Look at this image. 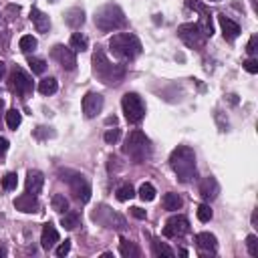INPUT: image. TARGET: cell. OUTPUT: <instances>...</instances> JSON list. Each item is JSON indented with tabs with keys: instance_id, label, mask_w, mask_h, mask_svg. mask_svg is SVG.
<instances>
[{
	"instance_id": "6da1fadb",
	"label": "cell",
	"mask_w": 258,
	"mask_h": 258,
	"mask_svg": "<svg viewBox=\"0 0 258 258\" xmlns=\"http://www.w3.org/2000/svg\"><path fill=\"white\" fill-rule=\"evenodd\" d=\"M170 166L182 184H189L196 178V154L189 145H178L170 155Z\"/></svg>"
},
{
	"instance_id": "7a4b0ae2",
	"label": "cell",
	"mask_w": 258,
	"mask_h": 258,
	"mask_svg": "<svg viewBox=\"0 0 258 258\" xmlns=\"http://www.w3.org/2000/svg\"><path fill=\"white\" fill-rule=\"evenodd\" d=\"M93 73L97 79H101L105 85H117L125 77V67L111 63L105 52L101 49H97L93 55Z\"/></svg>"
},
{
	"instance_id": "3957f363",
	"label": "cell",
	"mask_w": 258,
	"mask_h": 258,
	"mask_svg": "<svg viewBox=\"0 0 258 258\" xmlns=\"http://www.w3.org/2000/svg\"><path fill=\"white\" fill-rule=\"evenodd\" d=\"M109 49L115 57L123 61H133L135 57L141 55V43L139 38L131 33H119L109 38Z\"/></svg>"
},
{
	"instance_id": "277c9868",
	"label": "cell",
	"mask_w": 258,
	"mask_h": 258,
	"mask_svg": "<svg viewBox=\"0 0 258 258\" xmlns=\"http://www.w3.org/2000/svg\"><path fill=\"white\" fill-rule=\"evenodd\" d=\"M125 15L117 4H105L103 8H99L95 12V24H97L99 31L111 33L117 29H123L125 26Z\"/></svg>"
},
{
	"instance_id": "5b68a950",
	"label": "cell",
	"mask_w": 258,
	"mask_h": 258,
	"mask_svg": "<svg viewBox=\"0 0 258 258\" xmlns=\"http://www.w3.org/2000/svg\"><path fill=\"white\" fill-rule=\"evenodd\" d=\"M123 152L133 159V161H138V164H141V161H145L149 155H152V141H149V138L139 131V129H135L127 135V139H125V145H123Z\"/></svg>"
},
{
	"instance_id": "8992f818",
	"label": "cell",
	"mask_w": 258,
	"mask_h": 258,
	"mask_svg": "<svg viewBox=\"0 0 258 258\" xmlns=\"http://www.w3.org/2000/svg\"><path fill=\"white\" fill-rule=\"evenodd\" d=\"M121 107H123L125 119L133 125H138L145 117V103L138 93H125L123 99H121Z\"/></svg>"
},
{
	"instance_id": "52a82bcc",
	"label": "cell",
	"mask_w": 258,
	"mask_h": 258,
	"mask_svg": "<svg viewBox=\"0 0 258 258\" xmlns=\"http://www.w3.org/2000/svg\"><path fill=\"white\" fill-rule=\"evenodd\" d=\"M65 173L69 175V178H65V175H63L61 180H65L67 184H69L71 192L75 194V198L79 202L87 204L91 200V186H89L87 178H85V175H81V173H77V172H65Z\"/></svg>"
},
{
	"instance_id": "ba28073f",
	"label": "cell",
	"mask_w": 258,
	"mask_h": 258,
	"mask_svg": "<svg viewBox=\"0 0 258 258\" xmlns=\"http://www.w3.org/2000/svg\"><path fill=\"white\" fill-rule=\"evenodd\" d=\"M178 36L184 40V43L189 47V49H202L204 40L206 36L202 34L198 22H188V24H182L178 29Z\"/></svg>"
},
{
	"instance_id": "9c48e42d",
	"label": "cell",
	"mask_w": 258,
	"mask_h": 258,
	"mask_svg": "<svg viewBox=\"0 0 258 258\" xmlns=\"http://www.w3.org/2000/svg\"><path fill=\"white\" fill-rule=\"evenodd\" d=\"M10 89L15 91L17 95H20V97H26V95L33 93V79L26 75L22 69L15 67L12 73H10Z\"/></svg>"
},
{
	"instance_id": "30bf717a",
	"label": "cell",
	"mask_w": 258,
	"mask_h": 258,
	"mask_svg": "<svg viewBox=\"0 0 258 258\" xmlns=\"http://www.w3.org/2000/svg\"><path fill=\"white\" fill-rule=\"evenodd\" d=\"M52 59H55L65 71H75L77 69V57H75V51L71 47H65V45H55L52 47Z\"/></svg>"
},
{
	"instance_id": "8fae6325",
	"label": "cell",
	"mask_w": 258,
	"mask_h": 258,
	"mask_svg": "<svg viewBox=\"0 0 258 258\" xmlns=\"http://www.w3.org/2000/svg\"><path fill=\"white\" fill-rule=\"evenodd\" d=\"M188 232H189V222L182 214L172 216V218L166 222V228H164V236L166 238H180V236H184Z\"/></svg>"
},
{
	"instance_id": "7c38bea8",
	"label": "cell",
	"mask_w": 258,
	"mask_h": 258,
	"mask_svg": "<svg viewBox=\"0 0 258 258\" xmlns=\"http://www.w3.org/2000/svg\"><path fill=\"white\" fill-rule=\"evenodd\" d=\"M103 95L99 93H95V91H89L85 97H83V113L87 119H93V117H97L101 111H103Z\"/></svg>"
},
{
	"instance_id": "4fadbf2b",
	"label": "cell",
	"mask_w": 258,
	"mask_h": 258,
	"mask_svg": "<svg viewBox=\"0 0 258 258\" xmlns=\"http://www.w3.org/2000/svg\"><path fill=\"white\" fill-rule=\"evenodd\" d=\"M218 192H220V186L216 182L214 175H208V178H204L200 182V196L206 200V202H212L218 198Z\"/></svg>"
},
{
	"instance_id": "5bb4252c",
	"label": "cell",
	"mask_w": 258,
	"mask_h": 258,
	"mask_svg": "<svg viewBox=\"0 0 258 258\" xmlns=\"http://www.w3.org/2000/svg\"><path fill=\"white\" fill-rule=\"evenodd\" d=\"M15 208L18 212H24V214H34V212H38V200L34 194L26 192L15 200Z\"/></svg>"
},
{
	"instance_id": "9a60e30c",
	"label": "cell",
	"mask_w": 258,
	"mask_h": 258,
	"mask_svg": "<svg viewBox=\"0 0 258 258\" xmlns=\"http://www.w3.org/2000/svg\"><path fill=\"white\" fill-rule=\"evenodd\" d=\"M218 22H220V29H222L226 40H234V38H238V34H240V26H238V22H234L232 18H228L226 15H218Z\"/></svg>"
},
{
	"instance_id": "2e32d148",
	"label": "cell",
	"mask_w": 258,
	"mask_h": 258,
	"mask_svg": "<svg viewBox=\"0 0 258 258\" xmlns=\"http://www.w3.org/2000/svg\"><path fill=\"white\" fill-rule=\"evenodd\" d=\"M43 184H45V178L43 173H40L38 170H31L29 173H26V182H24V188L29 194H38L40 189H43Z\"/></svg>"
},
{
	"instance_id": "e0dca14e",
	"label": "cell",
	"mask_w": 258,
	"mask_h": 258,
	"mask_svg": "<svg viewBox=\"0 0 258 258\" xmlns=\"http://www.w3.org/2000/svg\"><path fill=\"white\" fill-rule=\"evenodd\" d=\"M59 242V232H57V228L52 226L51 222L43 226V234H40V246H43L45 250H51V248H55V244Z\"/></svg>"
},
{
	"instance_id": "ac0fdd59",
	"label": "cell",
	"mask_w": 258,
	"mask_h": 258,
	"mask_svg": "<svg viewBox=\"0 0 258 258\" xmlns=\"http://www.w3.org/2000/svg\"><path fill=\"white\" fill-rule=\"evenodd\" d=\"M196 244H198V248L204 250V252H216V248H218V240H216V236L210 234V232L196 234Z\"/></svg>"
},
{
	"instance_id": "d6986e66",
	"label": "cell",
	"mask_w": 258,
	"mask_h": 258,
	"mask_svg": "<svg viewBox=\"0 0 258 258\" xmlns=\"http://www.w3.org/2000/svg\"><path fill=\"white\" fill-rule=\"evenodd\" d=\"M31 20H33L34 29H36L38 33H49V29H51V20H49V17L45 15L43 10L31 8Z\"/></svg>"
},
{
	"instance_id": "ffe728a7",
	"label": "cell",
	"mask_w": 258,
	"mask_h": 258,
	"mask_svg": "<svg viewBox=\"0 0 258 258\" xmlns=\"http://www.w3.org/2000/svg\"><path fill=\"white\" fill-rule=\"evenodd\" d=\"M119 254L123 256V258H138L141 254V250L135 246V242L121 238V242H119Z\"/></svg>"
},
{
	"instance_id": "44dd1931",
	"label": "cell",
	"mask_w": 258,
	"mask_h": 258,
	"mask_svg": "<svg viewBox=\"0 0 258 258\" xmlns=\"http://www.w3.org/2000/svg\"><path fill=\"white\" fill-rule=\"evenodd\" d=\"M65 22L69 24V26H73V29H79V26L85 22V12L81 10V8H71V10H67Z\"/></svg>"
},
{
	"instance_id": "7402d4cb",
	"label": "cell",
	"mask_w": 258,
	"mask_h": 258,
	"mask_svg": "<svg viewBox=\"0 0 258 258\" xmlns=\"http://www.w3.org/2000/svg\"><path fill=\"white\" fill-rule=\"evenodd\" d=\"M69 47L75 51V52H83L89 49V38L81 33H73L71 34V40H69Z\"/></svg>"
},
{
	"instance_id": "603a6c76",
	"label": "cell",
	"mask_w": 258,
	"mask_h": 258,
	"mask_svg": "<svg viewBox=\"0 0 258 258\" xmlns=\"http://www.w3.org/2000/svg\"><path fill=\"white\" fill-rule=\"evenodd\" d=\"M161 202H164V208L170 210V212H175V210H180V208L184 206V200H182L178 194H173V192L166 194Z\"/></svg>"
},
{
	"instance_id": "cb8c5ba5",
	"label": "cell",
	"mask_w": 258,
	"mask_h": 258,
	"mask_svg": "<svg viewBox=\"0 0 258 258\" xmlns=\"http://www.w3.org/2000/svg\"><path fill=\"white\" fill-rule=\"evenodd\" d=\"M81 224V216L77 212H65L61 218V226H65L67 230H75Z\"/></svg>"
},
{
	"instance_id": "d4e9b609",
	"label": "cell",
	"mask_w": 258,
	"mask_h": 258,
	"mask_svg": "<svg viewBox=\"0 0 258 258\" xmlns=\"http://www.w3.org/2000/svg\"><path fill=\"white\" fill-rule=\"evenodd\" d=\"M152 246H154V254L155 256H164V258H173L175 256V252L168 246L166 242H161V240H154Z\"/></svg>"
},
{
	"instance_id": "484cf974",
	"label": "cell",
	"mask_w": 258,
	"mask_h": 258,
	"mask_svg": "<svg viewBox=\"0 0 258 258\" xmlns=\"http://www.w3.org/2000/svg\"><path fill=\"white\" fill-rule=\"evenodd\" d=\"M57 89H59V83H57L55 77L43 79V81L38 83V91L43 93V95H52V93H57Z\"/></svg>"
},
{
	"instance_id": "4316f807",
	"label": "cell",
	"mask_w": 258,
	"mask_h": 258,
	"mask_svg": "<svg viewBox=\"0 0 258 258\" xmlns=\"http://www.w3.org/2000/svg\"><path fill=\"white\" fill-rule=\"evenodd\" d=\"M52 204V210L59 212V214H65V212H69V200H67L63 194H55L51 200Z\"/></svg>"
},
{
	"instance_id": "83f0119b",
	"label": "cell",
	"mask_w": 258,
	"mask_h": 258,
	"mask_svg": "<svg viewBox=\"0 0 258 258\" xmlns=\"http://www.w3.org/2000/svg\"><path fill=\"white\" fill-rule=\"evenodd\" d=\"M18 47H20L22 52H33V51L38 47V40H36L33 34H24V36H20V40H18Z\"/></svg>"
},
{
	"instance_id": "f1b7e54d",
	"label": "cell",
	"mask_w": 258,
	"mask_h": 258,
	"mask_svg": "<svg viewBox=\"0 0 258 258\" xmlns=\"http://www.w3.org/2000/svg\"><path fill=\"white\" fill-rule=\"evenodd\" d=\"M117 200L119 202H129L133 196H135V189L131 188V184H123V186H119L117 188Z\"/></svg>"
},
{
	"instance_id": "f546056e",
	"label": "cell",
	"mask_w": 258,
	"mask_h": 258,
	"mask_svg": "<svg viewBox=\"0 0 258 258\" xmlns=\"http://www.w3.org/2000/svg\"><path fill=\"white\" fill-rule=\"evenodd\" d=\"M20 123H22V115H20L17 109H8V111H6V125H8L10 129H17Z\"/></svg>"
},
{
	"instance_id": "4dcf8cb0",
	"label": "cell",
	"mask_w": 258,
	"mask_h": 258,
	"mask_svg": "<svg viewBox=\"0 0 258 258\" xmlns=\"http://www.w3.org/2000/svg\"><path fill=\"white\" fill-rule=\"evenodd\" d=\"M139 198H141L143 202L155 200V188H154L152 184H141V188H139Z\"/></svg>"
},
{
	"instance_id": "1f68e13d",
	"label": "cell",
	"mask_w": 258,
	"mask_h": 258,
	"mask_svg": "<svg viewBox=\"0 0 258 258\" xmlns=\"http://www.w3.org/2000/svg\"><path fill=\"white\" fill-rule=\"evenodd\" d=\"M196 216H198V220H200V222H210L214 214H212V210H210L208 204H200L198 210H196Z\"/></svg>"
},
{
	"instance_id": "d6a6232c",
	"label": "cell",
	"mask_w": 258,
	"mask_h": 258,
	"mask_svg": "<svg viewBox=\"0 0 258 258\" xmlns=\"http://www.w3.org/2000/svg\"><path fill=\"white\" fill-rule=\"evenodd\" d=\"M29 65H31L33 73H36V75H43V73L47 71V63H45V59H34V57H31V59H29Z\"/></svg>"
},
{
	"instance_id": "836d02e7",
	"label": "cell",
	"mask_w": 258,
	"mask_h": 258,
	"mask_svg": "<svg viewBox=\"0 0 258 258\" xmlns=\"http://www.w3.org/2000/svg\"><path fill=\"white\" fill-rule=\"evenodd\" d=\"M246 248H248V254L252 258H258V236L256 234H250L246 238Z\"/></svg>"
},
{
	"instance_id": "e575fe53",
	"label": "cell",
	"mask_w": 258,
	"mask_h": 258,
	"mask_svg": "<svg viewBox=\"0 0 258 258\" xmlns=\"http://www.w3.org/2000/svg\"><path fill=\"white\" fill-rule=\"evenodd\" d=\"M17 184H18V175L17 173H6L4 178H2V188L4 189H15L17 188Z\"/></svg>"
},
{
	"instance_id": "d590c367",
	"label": "cell",
	"mask_w": 258,
	"mask_h": 258,
	"mask_svg": "<svg viewBox=\"0 0 258 258\" xmlns=\"http://www.w3.org/2000/svg\"><path fill=\"white\" fill-rule=\"evenodd\" d=\"M119 138H121V129H117V127H115V129H107L105 135H103L105 143H117Z\"/></svg>"
},
{
	"instance_id": "8d00e7d4",
	"label": "cell",
	"mask_w": 258,
	"mask_h": 258,
	"mask_svg": "<svg viewBox=\"0 0 258 258\" xmlns=\"http://www.w3.org/2000/svg\"><path fill=\"white\" fill-rule=\"evenodd\" d=\"M57 256L59 258H63V256H67V254H69L71 252V240H65V242H61L59 244V246H57Z\"/></svg>"
},
{
	"instance_id": "74e56055",
	"label": "cell",
	"mask_w": 258,
	"mask_h": 258,
	"mask_svg": "<svg viewBox=\"0 0 258 258\" xmlns=\"http://www.w3.org/2000/svg\"><path fill=\"white\" fill-rule=\"evenodd\" d=\"M256 51H258V36L252 34L250 40H248V45H246V52H248L250 57H254V55H256Z\"/></svg>"
},
{
	"instance_id": "f35d334b",
	"label": "cell",
	"mask_w": 258,
	"mask_h": 258,
	"mask_svg": "<svg viewBox=\"0 0 258 258\" xmlns=\"http://www.w3.org/2000/svg\"><path fill=\"white\" fill-rule=\"evenodd\" d=\"M244 69H246L250 75H256L258 73V61L254 57H250L248 61H244Z\"/></svg>"
},
{
	"instance_id": "ab89813d",
	"label": "cell",
	"mask_w": 258,
	"mask_h": 258,
	"mask_svg": "<svg viewBox=\"0 0 258 258\" xmlns=\"http://www.w3.org/2000/svg\"><path fill=\"white\" fill-rule=\"evenodd\" d=\"M186 4H188V8L198 10V12H204V10H206V8H204V4H200V0H186Z\"/></svg>"
},
{
	"instance_id": "60d3db41",
	"label": "cell",
	"mask_w": 258,
	"mask_h": 258,
	"mask_svg": "<svg viewBox=\"0 0 258 258\" xmlns=\"http://www.w3.org/2000/svg\"><path fill=\"white\" fill-rule=\"evenodd\" d=\"M131 216H133V218H138V220H145V210H141V208H138V206H135V208H131Z\"/></svg>"
},
{
	"instance_id": "b9f144b4",
	"label": "cell",
	"mask_w": 258,
	"mask_h": 258,
	"mask_svg": "<svg viewBox=\"0 0 258 258\" xmlns=\"http://www.w3.org/2000/svg\"><path fill=\"white\" fill-rule=\"evenodd\" d=\"M8 152V141L4 138H0V155H4Z\"/></svg>"
},
{
	"instance_id": "7bdbcfd3",
	"label": "cell",
	"mask_w": 258,
	"mask_h": 258,
	"mask_svg": "<svg viewBox=\"0 0 258 258\" xmlns=\"http://www.w3.org/2000/svg\"><path fill=\"white\" fill-rule=\"evenodd\" d=\"M8 12H10V15H18V12H20V8H18V6H12V4H10V6H8Z\"/></svg>"
},
{
	"instance_id": "ee69618b",
	"label": "cell",
	"mask_w": 258,
	"mask_h": 258,
	"mask_svg": "<svg viewBox=\"0 0 258 258\" xmlns=\"http://www.w3.org/2000/svg\"><path fill=\"white\" fill-rule=\"evenodd\" d=\"M4 73H6V65H4V61H0V79L4 77Z\"/></svg>"
},
{
	"instance_id": "f6af8a7d",
	"label": "cell",
	"mask_w": 258,
	"mask_h": 258,
	"mask_svg": "<svg viewBox=\"0 0 258 258\" xmlns=\"http://www.w3.org/2000/svg\"><path fill=\"white\" fill-rule=\"evenodd\" d=\"M252 224H254V226L258 224V212H256V210L252 212Z\"/></svg>"
},
{
	"instance_id": "bcb514c9",
	"label": "cell",
	"mask_w": 258,
	"mask_h": 258,
	"mask_svg": "<svg viewBox=\"0 0 258 258\" xmlns=\"http://www.w3.org/2000/svg\"><path fill=\"white\" fill-rule=\"evenodd\" d=\"M0 256H6V248L2 246V244H0Z\"/></svg>"
},
{
	"instance_id": "7dc6e473",
	"label": "cell",
	"mask_w": 258,
	"mask_h": 258,
	"mask_svg": "<svg viewBox=\"0 0 258 258\" xmlns=\"http://www.w3.org/2000/svg\"><path fill=\"white\" fill-rule=\"evenodd\" d=\"M2 111H4V101L0 99V113H2Z\"/></svg>"
},
{
	"instance_id": "c3c4849f",
	"label": "cell",
	"mask_w": 258,
	"mask_h": 258,
	"mask_svg": "<svg viewBox=\"0 0 258 258\" xmlns=\"http://www.w3.org/2000/svg\"><path fill=\"white\" fill-rule=\"evenodd\" d=\"M51 2H55V0H51Z\"/></svg>"
}]
</instances>
